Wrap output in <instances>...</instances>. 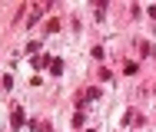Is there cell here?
Masks as SVG:
<instances>
[{
  "instance_id": "obj_1",
  "label": "cell",
  "mask_w": 156,
  "mask_h": 132,
  "mask_svg": "<svg viewBox=\"0 0 156 132\" xmlns=\"http://www.w3.org/2000/svg\"><path fill=\"white\" fill-rule=\"evenodd\" d=\"M10 119H13V129H17V126H23V109H20V106H13V116H10Z\"/></svg>"
},
{
  "instance_id": "obj_2",
  "label": "cell",
  "mask_w": 156,
  "mask_h": 132,
  "mask_svg": "<svg viewBox=\"0 0 156 132\" xmlns=\"http://www.w3.org/2000/svg\"><path fill=\"white\" fill-rule=\"evenodd\" d=\"M33 66H37V69H43V66H53V63H50V56H43V53H40V56H33Z\"/></svg>"
}]
</instances>
